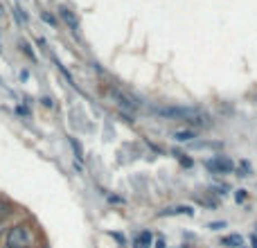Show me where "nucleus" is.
Listing matches in <instances>:
<instances>
[{"instance_id": "9", "label": "nucleus", "mask_w": 257, "mask_h": 248, "mask_svg": "<svg viewBox=\"0 0 257 248\" xmlns=\"http://www.w3.org/2000/svg\"><path fill=\"white\" fill-rule=\"evenodd\" d=\"M151 244V235L149 232H142L140 237H138V248H147Z\"/></svg>"}, {"instance_id": "11", "label": "nucleus", "mask_w": 257, "mask_h": 248, "mask_svg": "<svg viewBox=\"0 0 257 248\" xmlns=\"http://www.w3.org/2000/svg\"><path fill=\"white\" fill-rule=\"evenodd\" d=\"M41 16H43V21H45V23H50V25H54V18L50 16L48 12H43V14H41Z\"/></svg>"}, {"instance_id": "10", "label": "nucleus", "mask_w": 257, "mask_h": 248, "mask_svg": "<svg viewBox=\"0 0 257 248\" xmlns=\"http://www.w3.org/2000/svg\"><path fill=\"white\" fill-rule=\"evenodd\" d=\"M70 145H72V149H75L77 158H84V156H81V149H79V145H77V142H75V140H70Z\"/></svg>"}, {"instance_id": "13", "label": "nucleus", "mask_w": 257, "mask_h": 248, "mask_svg": "<svg viewBox=\"0 0 257 248\" xmlns=\"http://www.w3.org/2000/svg\"><path fill=\"white\" fill-rule=\"evenodd\" d=\"M156 248H165V241H163V239H158V244H156Z\"/></svg>"}, {"instance_id": "6", "label": "nucleus", "mask_w": 257, "mask_h": 248, "mask_svg": "<svg viewBox=\"0 0 257 248\" xmlns=\"http://www.w3.org/2000/svg\"><path fill=\"white\" fill-rule=\"evenodd\" d=\"M167 214H187V217H194V210L190 205H174V208L160 210V217H167Z\"/></svg>"}, {"instance_id": "4", "label": "nucleus", "mask_w": 257, "mask_h": 248, "mask_svg": "<svg viewBox=\"0 0 257 248\" xmlns=\"http://www.w3.org/2000/svg\"><path fill=\"white\" fill-rule=\"evenodd\" d=\"M106 95H108V99H111L113 104H117L120 108H124V111H136V102H133L128 95H124L122 90H117V88H108L106 90Z\"/></svg>"}, {"instance_id": "1", "label": "nucleus", "mask_w": 257, "mask_h": 248, "mask_svg": "<svg viewBox=\"0 0 257 248\" xmlns=\"http://www.w3.org/2000/svg\"><path fill=\"white\" fill-rule=\"evenodd\" d=\"M156 113L163 117H172V120H185L194 127H210V115L201 108L192 106H169V108H156Z\"/></svg>"}, {"instance_id": "7", "label": "nucleus", "mask_w": 257, "mask_h": 248, "mask_svg": "<svg viewBox=\"0 0 257 248\" xmlns=\"http://www.w3.org/2000/svg\"><path fill=\"white\" fill-rule=\"evenodd\" d=\"M172 136L176 138L178 142H190L192 138H196V133L192 131V129H176V131H174Z\"/></svg>"}, {"instance_id": "14", "label": "nucleus", "mask_w": 257, "mask_h": 248, "mask_svg": "<svg viewBox=\"0 0 257 248\" xmlns=\"http://www.w3.org/2000/svg\"><path fill=\"white\" fill-rule=\"evenodd\" d=\"M253 248H257V237H253Z\"/></svg>"}, {"instance_id": "15", "label": "nucleus", "mask_w": 257, "mask_h": 248, "mask_svg": "<svg viewBox=\"0 0 257 248\" xmlns=\"http://www.w3.org/2000/svg\"><path fill=\"white\" fill-rule=\"evenodd\" d=\"M0 232H3V228H0Z\"/></svg>"}, {"instance_id": "2", "label": "nucleus", "mask_w": 257, "mask_h": 248, "mask_svg": "<svg viewBox=\"0 0 257 248\" xmlns=\"http://www.w3.org/2000/svg\"><path fill=\"white\" fill-rule=\"evenodd\" d=\"M32 241V235H30V228L18 223V226L9 228L7 232V248H27Z\"/></svg>"}, {"instance_id": "3", "label": "nucleus", "mask_w": 257, "mask_h": 248, "mask_svg": "<svg viewBox=\"0 0 257 248\" xmlns=\"http://www.w3.org/2000/svg\"><path fill=\"white\" fill-rule=\"evenodd\" d=\"M205 167L214 174H228L235 169V165H232V160L226 158V156H214V158L205 160Z\"/></svg>"}, {"instance_id": "5", "label": "nucleus", "mask_w": 257, "mask_h": 248, "mask_svg": "<svg viewBox=\"0 0 257 248\" xmlns=\"http://www.w3.org/2000/svg\"><path fill=\"white\" fill-rule=\"evenodd\" d=\"M59 14H61V18L68 23V25H70V30L77 34V32H79V21H77L75 12H72V9H68V7H61V9H59Z\"/></svg>"}, {"instance_id": "12", "label": "nucleus", "mask_w": 257, "mask_h": 248, "mask_svg": "<svg viewBox=\"0 0 257 248\" xmlns=\"http://www.w3.org/2000/svg\"><path fill=\"white\" fill-rule=\"evenodd\" d=\"M246 199V194H244V190H239L237 192V201H244Z\"/></svg>"}, {"instance_id": "8", "label": "nucleus", "mask_w": 257, "mask_h": 248, "mask_svg": "<svg viewBox=\"0 0 257 248\" xmlns=\"http://www.w3.org/2000/svg\"><path fill=\"white\" fill-rule=\"evenodd\" d=\"M221 244L228 246V248H239L241 244H244V239H241V235H228V237L221 239Z\"/></svg>"}]
</instances>
